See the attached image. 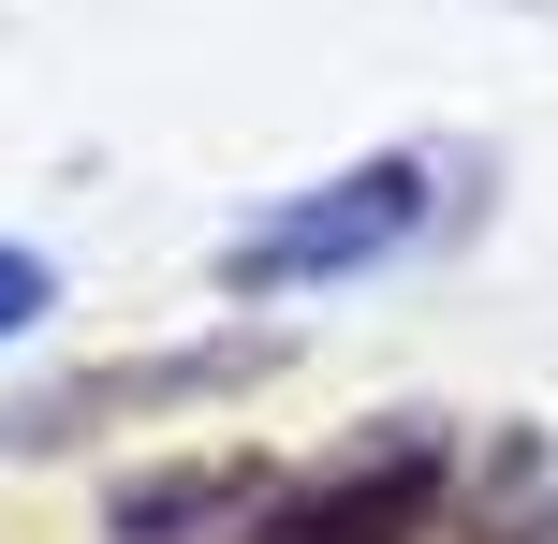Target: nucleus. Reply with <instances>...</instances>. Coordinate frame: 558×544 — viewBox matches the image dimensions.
Listing matches in <instances>:
<instances>
[{
  "mask_svg": "<svg viewBox=\"0 0 558 544\" xmlns=\"http://www.w3.org/2000/svg\"><path fill=\"white\" fill-rule=\"evenodd\" d=\"M426 221V162H367V177H338V192H308V206H279V221L235 235V280L279 294V280H338V265H367V251H397V235Z\"/></svg>",
  "mask_w": 558,
  "mask_h": 544,
  "instance_id": "1",
  "label": "nucleus"
},
{
  "mask_svg": "<svg viewBox=\"0 0 558 544\" xmlns=\"http://www.w3.org/2000/svg\"><path fill=\"white\" fill-rule=\"evenodd\" d=\"M29 310H45V265H29V251H0V339H15Z\"/></svg>",
  "mask_w": 558,
  "mask_h": 544,
  "instance_id": "2",
  "label": "nucleus"
}]
</instances>
